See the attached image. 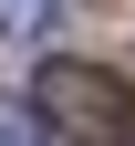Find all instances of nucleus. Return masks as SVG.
<instances>
[{
  "label": "nucleus",
  "instance_id": "obj_1",
  "mask_svg": "<svg viewBox=\"0 0 135 146\" xmlns=\"http://www.w3.org/2000/svg\"><path fill=\"white\" fill-rule=\"evenodd\" d=\"M31 125L42 136H73V146H135V84L114 63H42L31 73Z\"/></svg>",
  "mask_w": 135,
  "mask_h": 146
},
{
  "label": "nucleus",
  "instance_id": "obj_2",
  "mask_svg": "<svg viewBox=\"0 0 135 146\" xmlns=\"http://www.w3.org/2000/svg\"><path fill=\"white\" fill-rule=\"evenodd\" d=\"M42 31V0H0V42H31Z\"/></svg>",
  "mask_w": 135,
  "mask_h": 146
},
{
  "label": "nucleus",
  "instance_id": "obj_3",
  "mask_svg": "<svg viewBox=\"0 0 135 146\" xmlns=\"http://www.w3.org/2000/svg\"><path fill=\"white\" fill-rule=\"evenodd\" d=\"M0 146H42V125L31 115H0Z\"/></svg>",
  "mask_w": 135,
  "mask_h": 146
}]
</instances>
